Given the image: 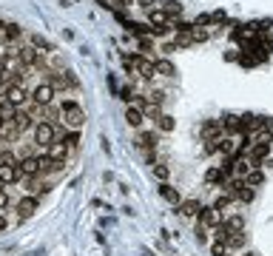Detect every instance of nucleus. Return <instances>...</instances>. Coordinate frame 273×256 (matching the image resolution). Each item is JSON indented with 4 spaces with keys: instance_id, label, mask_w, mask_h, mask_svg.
Masks as SVG:
<instances>
[{
    "instance_id": "nucleus-1",
    "label": "nucleus",
    "mask_w": 273,
    "mask_h": 256,
    "mask_svg": "<svg viewBox=\"0 0 273 256\" xmlns=\"http://www.w3.org/2000/svg\"><path fill=\"white\" fill-rule=\"evenodd\" d=\"M60 111H63V122L68 125V128H74V131H80L83 122H85V111H83L80 105L74 100H65L63 105H60Z\"/></svg>"
},
{
    "instance_id": "nucleus-2",
    "label": "nucleus",
    "mask_w": 273,
    "mask_h": 256,
    "mask_svg": "<svg viewBox=\"0 0 273 256\" xmlns=\"http://www.w3.org/2000/svg\"><path fill=\"white\" fill-rule=\"evenodd\" d=\"M54 139H57V128H54V122H48V119H37V122H34V142H37L40 148H48Z\"/></svg>"
},
{
    "instance_id": "nucleus-3",
    "label": "nucleus",
    "mask_w": 273,
    "mask_h": 256,
    "mask_svg": "<svg viewBox=\"0 0 273 256\" xmlns=\"http://www.w3.org/2000/svg\"><path fill=\"white\" fill-rule=\"evenodd\" d=\"M3 97H6L3 102H9L12 108H20L23 102H29V91H26L20 83H9L6 85V91H3Z\"/></svg>"
},
{
    "instance_id": "nucleus-4",
    "label": "nucleus",
    "mask_w": 273,
    "mask_h": 256,
    "mask_svg": "<svg viewBox=\"0 0 273 256\" xmlns=\"http://www.w3.org/2000/svg\"><path fill=\"white\" fill-rule=\"evenodd\" d=\"M268 154H271V137H262L259 142H253V145L248 148V162H251V165H259V162H265Z\"/></svg>"
},
{
    "instance_id": "nucleus-5",
    "label": "nucleus",
    "mask_w": 273,
    "mask_h": 256,
    "mask_svg": "<svg viewBox=\"0 0 273 256\" xmlns=\"http://www.w3.org/2000/svg\"><path fill=\"white\" fill-rule=\"evenodd\" d=\"M29 100H32L34 105H40V108L51 105V100H54V85H51V83H40V85H34V91L29 94Z\"/></svg>"
},
{
    "instance_id": "nucleus-6",
    "label": "nucleus",
    "mask_w": 273,
    "mask_h": 256,
    "mask_svg": "<svg viewBox=\"0 0 273 256\" xmlns=\"http://www.w3.org/2000/svg\"><path fill=\"white\" fill-rule=\"evenodd\" d=\"M17 171H20V177H40V162H37V157H23V159H17Z\"/></svg>"
},
{
    "instance_id": "nucleus-7",
    "label": "nucleus",
    "mask_w": 273,
    "mask_h": 256,
    "mask_svg": "<svg viewBox=\"0 0 273 256\" xmlns=\"http://www.w3.org/2000/svg\"><path fill=\"white\" fill-rule=\"evenodd\" d=\"M222 122L219 119H208V122H202V139L205 142H216V139H222Z\"/></svg>"
},
{
    "instance_id": "nucleus-8",
    "label": "nucleus",
    "mask_w": 273,
    "mask_h": 256,
    "mask_svg": "<svg viewBox=\"0 0 273 256\" xmlns=\"http://www.w3.org/2000/svg\"><path fill=\"white\" fill-rule=\"evenodd\" d=\"M46 83L54 85V91L57 88H77V77L71 71H57V74H51V80H46Z\"/></svg>"
},
{
    "instance_id": "nucleus-9",
    "label": "nucleus",
    "mask_w": 273,
    "mask_h": 256,
    "mask_svg": "<svg viewBox=\"0 0 273 256\" xmlns=\"http://www.w3.org/2000/svg\"><path fill=\"white\" fill-rule=\"evenodd\" d=\"M12 128H15L17 134H23V131L34 128L32 114H29V111H20V108H15V117H12Z\"/></svg>"
},
{
    "instance_id": "nucleus-10",
    "label": "nucleus",
    "mask_w": 273,
    "mask_h": 256,
    "mask_svg": "<svg viewBox=\"0 0 273 256\" xmlns=\"http://www.w3.org/2000/svg\"><path fill=\"white\" fill-rule=\"evenodd\" d=\"M131 60H134V68L140 71V77H143V80H154L157 68H154V63H151V60H145L143 54H134Z\"/></svg>"
},
{
    "instance_id": "nucleus-11",
    "label": "nucleus",
    "mask_w": 273,
    "mask_h": 256,
    "mask_svg": "<svg viewBox=\"0 0 273 256\" xmlns=\"http://www.w3.org/2000/svg\"><path fill=\"white\" fill-rule=\"evenodd\" d=\"M29 46L37 49L40 54H54V43L48 37H43V34H29Z\"/></svg>"
},
{
    "instance_id": "nucleus-12",
    "label": "nucleus",
    "mask_w": 273,
    "mask_h": 256,
    "mask_svg": "<svg viewBox=\"0 0 273 256\" xmlns=\"http://www.w3.org/2000/svg\"><path fill=\"white\" fill-rule=\"evenodd\" d=\"M43 151H46L48 159H54V162H65V159H68V148H65L63 142H57V139H54L48 148H43Z\"/></svg>"
},
{
    "instance_id": "nucleus-13",
    "label": "nucleus",
    "mask_w": 273,
    "mask_h": 256,
    "mask_svg": "<svg viewBox=\"0 0 273 256\" xmlns=\"http://www.w3.org/2000/svg\"><path fill=\"white\" fill-rule=\"evenodd\" d=\"M196 219H199V225H202V228H213V225H219V214H216L213 208H199Z\"/></svg>"
},
{
    "instance_id": "nucleus-14",
    "label": "nucleus",
    "mask_w": 273,
    "mask_h": 256,
    "mask_svg": "<svg viewBox=\"0 0 273 256\" xmlns=\"http://www.w3.org/2000/svg\"><path fill=\"white\" fill-rule=\"evenodd\" d=\"M17 179H20L17 165H0V182H3V185H15Z\"/></svg>"
},
{
    "instance_id": "nucleus-15",
    "label": "nucleus",
    "mask_w": 273,
    "mask_h": 256,
    "mask_svg": "<svg viewBox=\"0 0 273 256\" xmlns=\"http://www.w3.org/2000/svg\"><path fill=\"white\" fill-rule=\"evenodd\" d=\"M37 162H40V174H54V171H60L65 165V162H54V159H48L46 151L37 157Z\"/></svg>"
},
{
    "instance_id": "nucleus-16",
    "label": "nucleus",
    "mask_w": 273,
    "mask_h": 256,
    "mask_svg": "<svg viewBox=\"0 0 273 256\" xmlns=\"http://www.w3.org/2000/svg\"><path fill=\"white\" fill-rule=\"evenodd\" d=\"M20 34H23V29H20L17 23H3V29H0V37H3V40H9V43L20 40Z\"/></svg>"
},
{
    "instance_id": "nucleus-17",
    "label": "nucleus",
    "mask_w": 273,
    "mask_h": 256,
    "mask_svg": "<svg viewBox=\"0 0 273 256\" xmlns=\"http://www.w3.org/2000/svg\"><path fill=\"white\" fill-rule=\"evenodd\" d=\"M154 68H157V74H162V77H174V74H177V68H174V63H171L168 57L154 60Z\"/></svg>"
},
{
    "instance_id": "nucleus-18",
    "label": "nucleus",
    "mask_w": 273,
    "mask_h": 256,
    "mask_svg": "<svg viewBox=\"0 0 273 256\" xmlns=\"http://www.w3.org/2000/svg\"><path fill=\"white\" fill-rule=\"evenodd\" d=\"M126 29H128V34H134V37H148V34H151V26L137 23V20H126Z\"/></svg>"
},
{
    "instance_id": "nucleus-19",
    "label": "nucleus",
    "mask_w": 273,
    "mask_h": 256,
    "mask_svg": "<svg viewBox=\"0 0 273 256\" xmlns=\"http://www.w3.org/2000/svg\"><path fill=\"white\" fill-rule=\"evenodd\" d=\"M143 111H140V108H134V105H128V108H126V122H128L131 128H140V125H143Z\"/></svg>"
},
{
    "instance_id": "nucleus-20",
    "label": "nucleus",
    "mask_w": 273,
    "mask_h": 256,
    "mask_svg": "<svg viewBox=\"0 0 273 256\" xmlns=\"http://www.w3.org/2000/svg\"><path fill=\"white\" fill-rule=\"evenodd\" d=\"M245 242H248V234H245V231H239V234H231V236L225 239V245L231 248V251H242V248H245Z\"/></svg>"
},
{
    "instance_id": "nucleus-21",
    "label": "nucleus",
    "mask_w": 273,
    "mask_h": 256,
    "mask_svg": "<svg viewBox=\"0 0 273 256\" xmlns=\"http://www.w3.org/2000/svg\"><path fill=\"white\" fill-rule=\"evenodd\" d=\"M160 9L165 12V15H168V20H171V17H179V15H182V3H179V0H165Z\"/></svg>"
},
{
    "instance_id": "nucleus-22",
    "label": "nucleus",
    "mask_w": 273,
    "mask_h": 256,
    "mask_svg": "<svg viewBox=\"0 0 273 256\" xmlns=\"http://www.w3.org/2000/svg\"><path fill=\"white\" fill-rule=\"evenodd\" d=\"M148 20H151V26H168V15L162 12L160 6H154V9L148 12Z\"/></svg>"
},
{
    "instance_id": "nucleus-23",
    "label": "nucleus",
    "mask_w": 273,
    "mask_h": 256,
    "mask_svg": "<svg viewBox=\"0 0 273 256\" xmlns=\"http://www.w3.org/2000/svg\"><path fill=\"white\" fill-rule=\"evenodd\" d=\"M219 122H222V131H231V134L242 131V128H239V117H236V114H225Z\"/></svg>"
},
{
    "instance_id": "nucleus-24",
    "label": "nucleus",
    "mask_w": 273,
    "mask_h": 256,
    "mask_svg": "<svg viewBox=\"0 0 273 256\" xmlns=\"http://www.w3.org/2000/svg\"><path fill=\"white\" fill-rule=\"evenodd\" d=\"M17 211H23V217H29L37 211V197H23L20 202H17Z\"/></svg>"
},
{
    "instance_id": "nucleus-25",
    "label": "nucleus",
    "mask_w": 273,
    "mask_h": 256,
    "mask_svg": "<svg viewBox=\"0 0 273 256\" xmlns=\"http://www.w3.org/2000/svg\"><path fill=\"white\" fill-rule=\"evenodd\" d=\"M199 208H202L199 199H185V202H179V211H182L185 217H196V214H199Z\"/></svg>"
},
{
    "instance_id": "nucleus-26",
    "label": "nucleus",
    "mask_w": 273,
    "mask_h": 256,
    "mask_svg": "<svg viewBox=\"0 0 273 256\" xmlns=\"http://www.w3.org/2000/svg\"><path fill=\"white\" fill-rule=\"evenodd\" d=\"M157 191H160V197H162V199H168V202L179 205V194H177V191H174L171 185H168V182H160V188H157Z\"/></svg>"
},
{
    "instance_id": "nucleus-27",
    "label": "nucleus",
    "mask_w": 273,
    "mask_h": 256,
    "mask_svg": "<svg viewBox=\"0 0 273 256\" xmlns=\"http://www.w3.org/2000/svg\"><path fill=\"white\" fill-rule=\"evenodd\" d=\"M205 182H210V185H228V179L222 177V171L219 168H208V174H205Z\"/></svg>"
},
{
    "instance_id": "nucleus-28",
    "label": "nucleus",
    "mask_w": 273,
    "mask_h": 256,
    "mask_svg": "<svg viewBox=\"0 0 273 256\" xmlns=\"http://www.w3.org/2000/svg\"><path fill=\"white\" fill-rule=\"evenodd\" d=\"M265 182V174L259 168H251L248 171V177H245V185H251V188H256V185H262Z\"/></svg>"
},
{
    "instance_id": "nucleus-29",
    "label": "nucleus",
    "mask_w": 273,
    "mask_h": 256,
    "mask_svg": "<svg viewBox=\"0 0 273 256\" xmlns=\"http://www.w3.org/2000/svg\"><path fill=\"white\" fill-rule=\"evenodd\" d=\"M225 228H228V234H239V231H245V219L242 217H228Z\"/></svg>"
},
{
    "instance_id": "nucleus-30",
    "label": "nucleus",
    "mask_w": 273,
    "mask_h": 256,
    "mask_svg": "<svg viewBox=\"0 0 273 256\" xmlns=\"http://www.w3.org/2000/svg\"><path fill=\"white\" fill-rule=\"evenodd\" d=\"M60 142H63L68 151H71V148H77V142H80V131H74V128H71V131H65Z\"/></svg>"
},
{
    "instance_id": "nucleus-31",
    "label": "nucleus",
    "mask_w": 273,
    "mask_h": 256,
    "mask_svg": "<svg viewBox=\"0 0 273 256\" xmlns=\"http://www.w3.org/2000/svg\"><path fill=\"white\" fill-rule=\"evenodd\" d=\"M174 125H177V122H174V117H168V114L157 117V128H160V131H165V134H168V131H174Z\"/></svg>"
},
{
    "instance_id": "nucleus-32",
    "label": "nucleus",
    "mask_w": 273,
    "mask_h": 256,
    "mask_svg": "<svg viewBox=\"0 0 273 256\" xmlns=\"http://www.w3.org/2000/svg\"><path fill=\"white\" fill-rule=\"evenodd\" d=\"M251 168H253V165H251V162H248L245 157H242V159H236V162H233V174H239L242 179L248 177V171H251Z\"/></svg>"
},
{
    "instance_id": "nucleus-33",
    "label": "nucleus",
    "mask_w": 273,
    "mask_h": 256,
    "mask_svg": "<svg viewBox=\"0 0 273 256\" xmlns=\"http://www.w3.org/2000/svg\"><path fill=\"white\" fill-rule=\"evenodd\" d=\"M216 151H219V154H233V142H231L228 137L216 139Z\"/></svg>"
},
{
    "instance_id": "nucleus-34",
    "label": "nucleus",
    "mask_w": 273,
    "mask_h": 256,
    "mask_svg": "<svg viewBox=\"0 0 273 256\" xmlns=\"http://www.w3.org/2000/svg\"><path fill=\"white\" fill-rule=\"evenodd\" d=\"M154 177H157L160 182H168V177H171V171H168V165H154Z\"/></svg>"
},
{
    "instance_id": "nucleus-35",
    "label": "nucleus",
    "mask_w": 273,
    "mask_h": 256,
    "mask_svg": "<svg viewBox=\"0 0 273 256\" xmlns=\"http://www.w3.org/2000/svg\"><path fill=\"white\" fill-rule=\"evenodd\" d=\"M228 205H231V194H222V197H219V199H216V202L210 205V208H213V211H216V214H219V211H225Z\"/></svg>"
},
{
    "instance_id": "nucleus-36",
    "label": "nucleus",
    "mask_w": 273,
    "mask_h": 256,
    "mask_svg": "<svg viewBox=\"0 0 273 256\" xmlns=\"http://www.w3.org/2000/svg\"><path fill=\"white\" fill-rule=\"evenodd\" d=\"M236 197H239L242 202H251V199H253V188H251V185H242L239 191H236Z\"/></svg>"
},
{
    "instance_id": "nucleus-37",
    "label": "nucleus",
    "mask_w": 273,
    "mask_h": 256,
    "mask_svg": "<svg viewBox=\"0 0 273 256\" xmlns=\"http://www.w3.org/2000/svg\"><path fill=\"white\" fill-rule=\"evenodd\" d=\"M140 145H145V148H154V145H157V134H151V131H145V134L140 137Z\"/></svg>"
},
{
    "instance_id": "nucleus-38",
    "label": "nucleus",
    "mask_w": 273,
    "mask_h": 256,
    "mask_svg": "<svg viewBox=\"0 0 273 256\" xmlns=\"http://www.w3.org/2000/svg\"><path fill=\"white\" fill-rule=\"evenodd\" d=\"M108 3H111L108 9H111L114 15H126V9H128V6H126V0H108Z\"/></svg>"
},
{
    "instance_id": "nucleus-39",
    "label": "nucleus",
    "mask_w": 273,
    "mask_h": 256,
    "mask_svg": "<svg viewBox=\"0 0 273 256\" xmlns=\"http://www.w3.org/2000/svg\"><path fill=\"white\" fill-rule=\"evenodd\" d=\"M225 251H228V245L222 242V239H216V242L210 245V254L213 256H225Z\"/></svg>"
},
{
    "instance_id": "nucleus-40",
    "label": "nucleus",
    "mask_w": 273,
    "mask_h": 256,
    "mask_svg": "<svg viewBox=\"0 0 273 256\" xmlns=\"http://www.w3.org/2000/svg\"><path fill=\"white\" fill-rule=\"evenodd\" d=\"M208 23H213V17H210V15H196V20H193V29H202V26H208Z\"/></svg>"
},
{
    "instance_id": "nucleus-41",
    "label": "nucleus",
    "mask_w": 273,
    "mask_h": 256,
    "mask_svg": "<svg viewBox=\"0 0 273 256\" xmlns=\"http://www.w3.org/2000/svg\"><path fill=\"white\" fill-rule=\"evenodd\" d=\"M0 165H17L15 154H12V151H3V154H0Z\"/></svg>"
},
{
    "instance_id": "nucleus-42",
    "label": "nucleus",
    "mask_w": 273,
    "mask_h": 256,
    "mask_svg": "<svg viewBox=\"0 0 273 256\" xmlns=\"http://www.w3.org/2000/svg\"><path fill=\"white\" fill-rule=\"evenodd\" d=\"M193 40H191V32H185V34H177V43H174V46H182V49H185V46H191Z\"/></svg>"
},
{
    "instance_id": "nucleus-43",
    "label": "nucleus",
    "mask_w": 273,
    "mask_h": 256,
    "mask_svg": "<svg viewBox=\"0 0 273 256\" xmlns=\"http://www.w3.org/2000/svg\"><path fill=\"white\" fill-rule=\"evenodd\" d=\"M191 40H193V43H205V40H208V32H202V29H193V32H191Z\"/></svg>"
},
{
    "instance_id": "nucleus-44",
    "label": "nucleus",
    "mask_w": 273,
    "mask_h": 256,
    "mask_svg": "<svg viewBox=\"0 0 273 256\" xmlns=\"http://www.w3.org/2000/svg\"><path fill=\"white\" fill-rule=\"evenodd\" d=\"M168 32H171V26H151L154 37H168Z\"/></svg>"
},
{
    "instance_id": "nucleus-45",
    "label": "nucleus",
    "mask_w": 273,
    "mask_h": 256,
    "mask_svg": "<svg viewBox=\"0 0 273 256\" xmlns=\"http://www.w3.org/2000/svg\"><path fill=\"white\" fill-rule=\"evenodd\" d=\"M131 94H134V91H131V85H123V88H120V97H123L126 102H131V100H134Z\"/></svg>"
},
{
    "instance_id": "nucleus-46",
    "label": "nucleus",
    "mask_w": 273,
    "mask_h": 256,
    "mask_svg": "<svg viewBox=\"0 0 273 256\" xmlns=\"http://www.w3.org/2000/svg\"><path fill=\"white\" fill-rule=\"evenodd\" d=\"M137 40H140V49H143V51H151V49H154V43H151L148 37H137Z\"/></svg>"
},
{
    "instance_id": "nucleus-47",
    "label": "nucleus",
    "mask_w": 273,
    "mask_h": 256,
    "mask_svg": "<svg viewBox=\"0 0 273 256\" xmlns=\"http://www.w3.org/2000/svg\"><path fill=\"white\" fill-rule=\"evenodd\" d=\"M196 236H199V242H208V228L196 225Z\"/></svg>"
},
{
    "instance_id": "nucleus-48",
    "label": "nucleus",
    "mask_w": 273,
    "mask_h": 256,
    "mask_svg": "<svg viewBox=\"0 0 273 256\" xmlns=\"http://www.w3.org/2000/svg\"><path fill=\"white\" fill-rule=\"evenodd\" d=\"M9 208V194H6V188L0 191V211H6Z\"/></svg>"
},
{
    "instance_id": "nucleus-49",
    "label": "nucleus",
    "mask_w": 273,
    "mask_h": 256,
    "mask_svg": "<svg viewBox=\"0 0 273 256\" xmlns=\"http://www.w3.org/2000/svg\"><path fill=\"white\" fill-rule=\"evenodd\" d=\"M154 3H157V0H137V6H140V9H148V12L154 9Z\"/></svg>"
},
{
    "instance_id": "nucleus-50",
    "label": "nucleus",
    "mask_w": 273,
    "mask_h": 256,
    "mask_svg": "<svg viewBox=\"0 0 273 256\" xmlns=\"http://www.w3.org/2000/svg\"><path fill=\"white\" fill-rule=\"evenodd\" d=\"M210 17H213V20H228V15H225V12H222V9H219V12H213V15H210Z\"/></svg>"
},
{
    "instance_id": "nucleus-51",
    "label": "nucleus",
    "mask_w": 273,
    "mask_h": 256,
    "mask_svg": "<svg viewBox=\"0 0 273 256\" xmlns=\"http://www.w3.org/2000/svg\"><path fill=\"white\" fill-rule=\"evenodd\" d=\"M6 228H9V219H6V217H3V214H0V234H3V231H6Z\"/></svg>"
},
{
    "instance_id": "nucleus-52",
    "label": "nucleus",
    "mask_w": 273,
    "mask_h": 256,
    "mask_svg": "<svg viewBox=\"0 0 273 256\" xmlns=\"http://www.w3.org/2000/svg\"><path fill=\"white\" fill-rule=\"evenodd\" d=\"M162 51H165V54H171V51H177V46H174V43H165V46H162Z\"/></svg>"
},
{
    "instance_id": "nucleus-53",
    "label": "nucleus",
    "mask_w": 273,
    "mask_h": 256,
    "mask_svg": "<svg viewBox=\"0 0 273 256\" xmlns=\"http://www.w3.org/2000/svg\"><path fill=\"white\" fill-rule=\"evenodd\" d=\"M242 256H259V254H256V251H245Z\"/></svg>"
},
{
    "instance_id": "nucleus-54",
    "label": "nucleus",
    "mask_w": 273,
    "mask_h": 256,
    "mask_svg": "<svg viewBox=\"0 0 273 256\" xmlns=\"http://www.w3.org/2000/svg\"><path fill=\"white\" fill-rule=\"evenodd\" d=\"M97 3H103V6H105V3H108V0H97Z\"/></svg>"
},
{
    "instance_id": "nucleus-55",
    "label": "nucleus",
    "mask_w": 273,
    "mask_h": 256,
    "mask_svg": "<svg viewBox=\"0 0 273 256\" xmlns=\"http://www.w3.org/2000/svg\"><path fill=\"white\" fill-rule=\"evenodd\" d=\"M0 85H3V74H0Z\"/></svg>"
},
{
    "instance_id": "nucleus-56",
    "label": "nucleus",
    "mask_w": 273,
    "mask_h": 256,
    "mask_svg": "<svg viewBox=\"0 0 273 256\" xmlns=\"http://www.w3.org/2000/svg\"><path fill=\"white\" fill-rule=\"evenodd\" d=\"M3 188H6V185H3V182H0V191H3Z\"/></svg>"
}]
</instances>
